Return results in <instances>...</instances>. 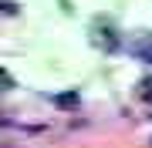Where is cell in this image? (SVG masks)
Segmentation results:
<instances>
[{
  "mask_svg": "<svg viewBox=\"0 0 152 148\" xmlns=\"http://www.w3.org/2000/svg\"><path fill=\"white\" fill-rule=\"evenodd\" d=\"M10 88H14V77L7 74L4 67H0V91H10Z\"/></svg>",
  "mask_w": 152,
  "mask_h": 148,
  "instance_id": "3957f363",
  "label": "cell"
},
{
  "mask_svg": "<svg viewBox=\"0 0 152 148\" xmlns=\"http://www.w3.org/2000/svg\"><path fill=\"white\" fill-rule=\"evenodd\" d=\"M78 101H81V98H78V91H64V94H58V98H54V104H58L61 111H75Z\"/></svg>",
  "mask_w": 152,
  "mask_h": 148,
  "instance_id": "6da1fadb",
  "label": "cell"
},
{
  "mask_svg": "<svg viewBox=\"0 0 152 148\" xmlns=\"http://www.w3.org/2000/svg\"><path fill=\"white\" fill-rule=\"evenodd\" d=\"M135 94H139L142 101H152V77H142V81H139V91H135Z\"/></svg>",
  "mask_w": 152,
  "mask_h": 148,
  "instance_id": "7a4b0ae2",
  "label": "cell"
}]
</instances>
